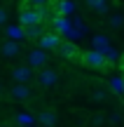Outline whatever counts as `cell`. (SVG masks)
Returning a JSON list of instances; mask_svg holds the SVG:
<instances>
[{
    "mask_svg": "<svg viewBox=\"0 0 124 127\" xmlns=\"http://www.w3.org/2000/svg\"><path fill=\"white\" fill-rule=\"evenodd\" d=\"M0 92H2V85H0Z\"/></svg>",
    "mask_w": 124,
    "mask_h": 127,
    "instance_id": "cell-22",
    "label": "cell"
},
{
    "mask_svg": "<svg viewBox=\"0 0 124 127\" xmlns=\"http://www.w3.org/2000/svg\"><path fill=\"white\" fill-rule=\"evenodd\" d=\"M26 2H28V7H47L52 0H26Z\"/></svg>",
    "mask_w": 124,
    "mask_h": 127,
    "instance_id": "cell-16",
    "label": "cell"
},
{
    "mask_svg": "<svg viewBox=\"0 0 124 127\" xmlns=\"http://www.w3.org/2000/svg\"><path fill=\"white\" fill-rule=\"evenodd\" d=\"M94 50L106 52V50H108V40H106L103 35H94Z\"/></svg>",
    "mask_w": 124,
    "mask_h": 127,
    "instance_id": "cell-15",
    "label": "cell"
},
{
    "mask_svg": "<svg viewBox=\"0 0 124 127\" xmlns=\"http://www.w3.org/2000/svg\"><path fill=\"white\" fill-rule=\"evenodd\" d=\"M122 24H124V19L120 17V14H112V17H110V26H112V28H120Z\"/></svg>",
    "mask_w": 124,
    "mask_h": 127,
    "instance_id": "cell-17",
    "label": "cell"
},
{
    "mask_svg": "<svg viewBox=\"0 0 124 127\" xmlns=\"http://www.w3.org/2000/svg\"><path fill=\"white\" fill-rule=\"evenodd\" d=\"M0 52H2V57H17L19 54V45L14 40H7L2 47H0Z\"/></svg>",
    "mask_w": 124,
    "mask_h": 127,
    "instance_id": "cell-12",
    "label": "cell"
},
{
    "mask_svg": "<svg viewBox=\"0 0 124 127\" xmlns=\"http://www.w3.org/2000/svg\"><path fill=\"white\" fill-rule=\"evenodd\" d=\"M7 35L12 38V40H21V38H26V35H23V28H19V26H9L7 28Z\"/></svg>",
    "mask_w": 124,
    "mask_h": 127,
    "instance_id": "cell-14",
    "label": "cell"
},
{
    "mask_svg": "<svg viewBox=\"0 0 124 127\" xmlns=\"http://www.w3.org/2000/svg\"><path fill=\"white\" fill-rule=\"evenodd\" d=\"M106 92H103V90H96V92H94V101H106Z\"/></svg>",
    "mask_w": 124,
    "mask_h": 127,
    "instance_id": "cell-18",
    "label": "cell"
},
{
    "mask_svg": "<svg viewBox=\"0 0 124 127\" xmlns=\"http://www.w3.org/2000/svg\"><path fill=\"white\" fill-rule=\"evenodd\" d=\"M110 90H112V94L124 96V75H112L110 78Z\"/></svg>",
    "mask_w": 124,
    "mask_h": 127,
    "instance_id": "cell-9",
    "label": "cell"
},
{
    "mask_svg": "<svg viewBox=\"0 0 124 127\" xmlns=\"http://www.w3.org/2000/svg\"><path fill=\"white\" fill-rule=\"evenodd\" d=\"M84 2L91 9H96V12H108V2L106 0H84Z\"/></svg>",
    "mask_w": 124,
    "mask_h": 127,
    "instance_id": "cell-13",
    "label": "cell"
},
{
    "mask_svg": "<svg viewBox=\"0 0 124 127\" xmlns=\"http://www.w3.org/2000/svg\"><path fill=\"white\" fill-rule=\"evenodd\" d=\"M23 35H26L28 40H33V38H37V40H40V38L45 35V33H42V24H35V26H26V28H23Z\"/></svg>",
    "mask_w": 124,
    "mask_h": 127,
    "instance_id": "cell-11",
    "label": "cell"
},
{
    "mask_svg": "<svg viewBox=\"0 0 124 127\" xmlns=\"http://www.w3.org/2000/svg\"><path fill=\"white\" fill-rule=\"evenodd\" d=\"M37 120H40L45 127H54V125H56V113H54L52 108H47V111H42V113L37 115Z\"/></svg>",
    "mask_w": 124,
    "mask_h": 127,
    "instance_id": "cell-10",
    "label": "cell"
},
{
    "mask_svg": "<svg viewBox=\"0 0 124 127\" xmlns=\"http://www.w3.org/2000/svg\"><path fill=\"white\" fill-rule=\"evenodd\" d=\"M59 45H61V38L56 35V33H45V35L40 38V47L42 50H59Z\"/></svg>",
    "mask_w": 124,
    "mask_h": 127,
    "instance_id": "cell-6",
    "label": "cell"
},
{
    "mask_svg": "<svg viewBox=\"0 0 124 127\" xmlns=\"http://www.w3.org/2000/svg\"><path fill=\"white\" fill-rule=\"evenodd\" d=\"M59 54L66 57V59H75V57H77V47H75L73 42H61L59 45Z\"/></svg>",
    "mask_w": 124,
    "mask_h": 127,
    "instance_id": "cell-8",
    "label": "cell"
},
{
    "mask_svg": "<svg viewBox=\"0 0 124 127\" xmlns=\"http://www.w3.org/2000/svg\"><path fill=\"white\" fill-rule=\"evenodd\" d=\"M56 80H59V73L52 71V68H42V71L37 73V82H40V87H54Z\"/></svg>",
    "mask_w": 124,
    "mask_h": 127,
    "instance_id": "cell-4",
    "label": "cell"
},
{
    "mask_svg": "<svg viewBox=\"0 0 124 127\" xmlns=\"http://www.w3.org/2000/svg\"><path fill=\"white\" fill-rule=\"evenodd\" d=\"M47 50H42V47H37V50H31L28 52V66L31 68H42L47 64Z\"/></svg>",
    "mask_w": 124,
    "mask_h": 127,
    "instance_id": "cell-2",
    "label": "cell"
},
{
    "mask_svg": "<svg viewBox=\"0 0 124 127\" xmlns=\"http://www.w3.org/2000/svg\"><path fill=\"white\" fill-rule=\"evenodd\" d=\"M0 127H9V125H0Z\"/></svg>",
    "mask_w": 124,
    "mask_h": 127,
    "instance_id": "cell-21",
    "label": "cell"
},
{
    "mask_svg": "<svg viewBox=\"0 0 124 127\" xmlns=\"http://www.w3.org/2000/svg\"><path fill=\"white\" fill-rule=\"evenodd\" d=\"M5 21H7V9H5V7H0V26H2Z\"/></svg>",
    "mask_w": 124,
    "mask_h": 127,
    "instance_id": "cell-20",
    "label": "cell"
},
{
    "mask_svg": "<svg viewBox=\"0 0 124 127\" xmlns=\"http://www.w3.org/2000/svg\"><path fill=\"white\" fill-rule=\"evenodd\" d=\"M106 52H101V50H91V52H87L84 54V64H89L91 68H103L106 66Z\"/></svg>",
    "mask_w": 124,
    "mask_h": 127,
    "instance_id": "cell-3",
    "label": "cell"
},
{
    "mask_svg": "<svg viewBox=\"0 0 124 127\" xmlns=\"http://www.w3.org/2000/svg\"><path fill=\"white\" fill-rule=\"evenodd\" d=\"M12 78L21 85H28V80L33 78V71H31V66H17V68H12Z\"/></svg>",
    "mask_w": 124,
    "mask_h": 127,
    "instance_id": "cell-5",
    "label": "cell"
},
{
    "mask_svg": "<svg viewBox=\"0 0 124 127\" xmlns=\"http://www.w3.org/2000/svg\"><path fill=\"white\" fill-rule=\"evenodd\" d=\"M59 9H61V12H70V9H73V5H70V2H66V0H63V2L59 5Z\"/></svg>",
    "mask_w": 124,
    "mask_h": 127,
    "instance_id": "cell-19",
    "label": "cell"
},
{
    "mask_svg": "<svg viewBox=\"0 0 124 127\" xmlns=\"http://www.w3.org/2000/svg\"><path fill=\"white\" fill-rule=\"evenodd\" d=\"M47 7H49V5H47ZM47 7H26V9H21V14H19L21 28L42 24V19H45V14H47Z\"/></svg>",
    "mask_w": 124,
    "mask_h": 127,
    "instance_id": "cell-1",
    "label": "cell"
},
{
    "mask_svg": "<svg viewBox=\"0 0 124 127\" xmlns=\"http://www.w3.org/2000/svg\"><path fill=\"white\" fill-rule=\"evenodd\" d=\"M9 94H12L17 101H26L28 96H31V90H28V85H21V82H17V85L12 87V92H9Z\"/></svg>",
    "mask_w": 124,
    "mask_h": 127,
    "instance_id": "cell-7",
    "label": "cell"
}]
</instances>
